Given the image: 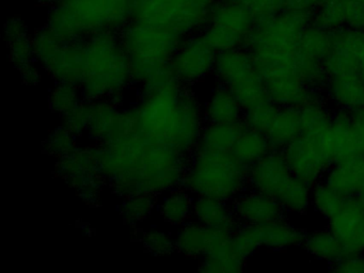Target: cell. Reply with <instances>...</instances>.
<instances>
[{"label":"cell","instance_id":"7","mask_svg":"<svg viewBox=\"0 0 364 273\" xmlns=\"http://www.w3.org/2000/svg\"><path fill=\"white\" fill-rule=\"evenodd\" d=\"M312 18L304 13L282 10L266 21L255 23L244 47L255 59L294 58Z\"/></svg>","mask_w":364,"mask_h":273},{"label":"cell","instance_id":"11","mask_svg":"<svg viewBox=\"0 0 364 273\" xmlns=\"http://www.w3.org/2000/svg\"><path fill=\"white\" fill-rule=\"evenodd\" d=\"M214 74L219 83L231 90L245 111L269 100L253 55L245 47L217 53Z\"/></svg>","mask_w":364,"mask_h":273},{"label":"cell","instance_id":"31","mask_svg":"<svg viewBox=\"0 0 364 273\" xmlns=\"http://www.w3.org/2000/svg\"><path fill=\"white\" fill-rule=\"evenodd\" d=\"M302 245L309 255L315 259L327 262L330 266L336 264L346 254L342 243L328 228L306 232Z\"/></svg>","mask_w":364,"mask_h":273},{"label":"cell","instance_id":"35","mask_svg":"<svg viewBox=\"0 0 364 273\" xmlns=\"http://www.w3.org/2000/svg\"><path fill=\"white\" fill-rule=\"evenodd\" d=\"M246 259L236 252L232 239L214 253L202 258L199 270L208 273H236L244 269Z\"/></svg>","mask_w":364,"mask_h":273},{"label":"cell","instance_id":"27","mask_svg":"<svg viewBox=\"0 0 364 273\" xmlns=\"http://www.w3.org/2000/svg\"><path fill=\"white\" fill-rule=\"evenodd\" d=\"M246 128L244 119L232 123H206L196 149L231 153L238 136Z\"/></svg>","mask_w":364,"mask_h":273},{"label":"cell","instance_id":"37","mask_svg":"<svg viewBox=\"0 0 364 273\" xmlns=\"http://www.w3.org/2000/svg\"><path fill=\"white\" fill-rule=\"evenodd\" d=\"M156 196L152 193H139L124 198L121 206V215L124 222L135 225L148 219L159 205Z\"/></svg>","mask_w":364,"mask_h":273},{"label":"cell","instance_id":"8","mask_svg":"<svg viewBox=\"0 0 364 273\" xmlns=\"http://www.w3.org/2000/svg\"><path fill=\"white\" fill-rule=\"evenodd\" d=\"M185 85L178 78L142 87L135 107L139 132L152 142L167 145L180 109V95Z\"/></svg>","mask_w":364,"mask_h":273},{"label":"cell","instance_id":"42","mask_svg":"<svg viewBox=\"0 0 364 273\" xmlns=\"http://www.w3.org/2000/svg\"><path fill=\"white\" fill-rule=\"evenodd\" d=\"M255 16V23L266 21L283 10L284 0H240Z\"/></svg>","mask_w":364,"mask_h":273},{"label":"cell","instance_id":"9","mask_svg":"<svg viewBox=\"0 0 364 273\" xmlns=\"http://www.w3.org/2000/svg\"><path fill=\"white\" fill-rule=\"evenodd\" d=\"M33 47L36 62L56 82L80 87L86 68L85 40H60L43 26L33 34Z\"/></svg>","mask_w":364,"mask_h":273},{"label":"cell","instance_id":"5","mask_svg":"<svg viewBox=\"0 0 364 273\" xmlns=\"http://www.w3.org/2000/svg\"><path fill=\"white\" fill-rule=\"evenodd\" d=\"M311 187L296 177L287 166L282 151L272 149L249 166L248 188L277 200L285 213L306 215L311 207Z\"/></svg>","mask_w":364,"mask_h":273},{"label":"cell","instance_id":"28","mask_svg":"<svg viewBox=\"0 0 364 273\" xmlns=\"http://www.w3.org/2000/svg\"><path fill=\"white\" fill-rule=\"evenodd\" d=\"M301 134L300 109L296 107H279L274 123L266 134L272 149L282 151Z\"/></svg>","mask_w":364,"mask_h":273},{"label":"cell","instance_id":"46","mask_svg":"<svg viewBox=\"0 0 364 273\" xmlns=\"http://www.w3.org/2000/svg\"><path fill=\"white\" fill-rule=\"evenodd\" d=\"M318 6V0H284L283 10L304 13L313 16Z\"/></svg>","mask_w":364,"mask_h":273},{"label":"cell","instance_id":"43","mask_svg":"<svg viewBox=\"0 0 364 273\" xmlns=\"http://www.w3.org/2000/svg\"><path fill=\"white\" fill-rule=\"evenodd\" d=\"M88 100L82 102L71 112L63 115V126L74 134L87 132L88 127Z\"/></svg>","mask_w":364,"mask_h":273},{"label":"cell","instance_id":"20","mask_svg":"<svg viewBox=\"0 0 364 273\" xmlns=\"http://www.w3.org/2000/svg\"><path fill=\"white\" fill-rule=\"evenodd\" d=\"M321 140L332 164L351 161L361 156L349 111L334 109L331 126L327 134L321 136Z\"/></svg>","mask_w":364,"mask_h":273},{"label":"cell","instance_id":"12","mask_svg":"<svg viewBox=\"0 0 364 273\" xmlns=\"http://www.w3.org/2000/svg\"><path fill=\"white\" fill-rule=\"evenodd\" d=\"M189 161V154L163 143L149 141L138 170L142 192L159 196L181 187Z\"/></svg>","mask_w":364,"mask_h":273},{"label":"cell","instance_id":"50","mask_svg":"<svg viewBox=\"0 0 364 273\" xmlns=\"http://www.w3.org/2000/svg\"><path fill=\"white\" fill-rule=\"evenodd\" d=\"M360 75H361L362 79H363L364 81V55L363 58H362L361 68H360Z\"/></svg>","mask_w":364,"mask_h":273},{"label":"cell","instance_id":"1","mask_svg":"<svg viewBox=\"0 0 364 273\" xmlns=\"http://www.w3.org/2000/svg\"><path fill=\"white\" fill-rule=\"evenodd\" d=\"M131 21V0H60L50 6L46 27L63 41L116 32Z\"/></svg>","mask_w":364,"mask_h":273},{"label":"cell","instance_id":"13","mask_svg":"<svg viewBox=\"0 0 364 273\" xmlns=\"http://www.w3.org/2000/svg\"><path fill=\"white\" fill-rule=\"evenodd\" d=\"M255 25L252 13L240 0H216L200 34L220 53L244 47Z\"/></svg>","mask_w":364,"mask_h":273},{"label":"cell","instance_id":"3","mask_svg":"<svg viewBox=\"0 0 364 273\" xmlns=\"http://www.w3.org/2000/svg\"><path fill=\"white\" fill-rule=\"evenodd\" d=\"M119 36L129 57L132 82L140 85L156 80L166 72L186 38L171 30L133 21Z\"/></svg>","mask_w":364,"mask_h":273},{"label":"cell","instance_id":"44","mask_svg":"<svg viewBox=\"0 0 364 273\" xmlns=\"http://www.w3.org/2000/svg\"><path fill=\"white\" fill-rule=\"evenodd\" d=\"M331 269L338 273H364V253L345 254Z\"/></svg>","mask_w":364,"mask_h":273},{"label":"cell","instance_id":"2","mask_svg":"<svg viewBox=\"0 0 364 273\" xmlns=\"http://www.w3.org/2000/svg\"><path fill=\"white\" fill-rule=\"evenodd\" d=\"M86 68L80 85L86 100H119L132 82L127 51L116 32H102L85 40ZM116 104V102H114Z\"/></svg>","mask_w":364,"mask_h":273},{"label":"cell","instance_id":"26","mask_svg":"<svg viewBox=\"0 0 364 273\" xmlns=\"http://www.w3.org/2000/svg\"><path fill=\"white\" fill-rule=\"evenodd\" d=\"M244 108L231 90L217 83L204 106L206 123H232L244 117Z\"/></svg>","mask_w":364,"mask_h":273},{"label":"cell","instance_id":"34","mask_svg":"<svg viewBox=\"0 0 364 273\" xmlns=\"http://www.w3.org/2000/svg\"><path fill=\"white\" fill-rule=\"evenodd\" d=\"M334 111L331 110L327 100L311 102L300 109L302 134L323 136L331 126Z\"/></svg>","mask_w":364,"mask_h":273},{"label":"cell","instance_id":"6","mask_svg":"<svg viewBox=\"0 0 364 273\" xmlns=\"http://www.w3.org/2000/svg\"><path fill=\"white\" fill-rule=\"evenodd\" d=\"M216 0H131V21L165 28L184 38L200 33Z\"/></svg>","mask_w":364,"mask_h":273},{"label":"cell","instance_id":"15","mask_svg":"<svg viewBox=\"0 0 364 273\" xmlns=\"http://www.w3.org/2000/svg\"><path fill=\"white\" fill-rule=\"evenodd\" d=\"M282 153L291 173L310 186L321 181L332 164L321 136L301 134Z\"/></svg>","mask_w":364,"mask_h":273},{"label":"cell","instance_id":"19","mask_svg":"<svg viewBox=\"0 0 364 273\" xmlns=\"http://www.w3.org/2000/svg\"><path fill=\"white\" fill-rule=\"evenodd\" d=\"M233 232L188 221L181 226L174 238L176 250L188 257H205L227 245Z\"/></svg>","mask_w":364,"mask_h":273},{"label":"cell","instance_id":"18","mask_svg":"<svg viewBox=\"0 0 364 273\" xmlns=\"http://www.w3.org/2000/svg\"><path fill=\"white\" fill-rule=\"evenodd\" d=\"M327 221L345 253H364V203L359 196L347 198L341 210Z\"/></svg>","mask_w":364,"mask_h":273},{"label":"cell","instance_id":"24","mask_svg":"<svg viewBox=\"0 0 364 273\" xmlns=\"http://www.w3.org/2000/svg\"><path fill=\"white\" fill-rule=\"evenodd\" d=\"M193 220L210 228L234 232L240 226L229 203L208 196L193 198Z\"/></svg>","mask_w":364,"mask_h":273},{"label":"cell","instance_id":"32","mask_svg":"<svg viewBox=\"0 0 364 273\" xmlns=\"http://www.w3.org/2000/svg\"><path fill=\"white\" fill-rule=\"evenodd\" d=\"M272 149V145L265 134L247 127L238 136L232 154L249 168L265 157Z\"/></svg>","mask_w":364,"mask_h":273},{"label":"cell","instance_id":"49","mask_svg":"<svg viewBox=\"0 0 364 273\" xmlns=\"http://www.w3.org/2000/svg\"><path fill=\"white\" fill-rule=\"evenodd\" d=\"M36 1L43 4V6H53L54 4H56L57 2L60 1V0H36Z\"/></svg>","mask_w":364,"mask_h":273},{"label":"cell","instance_id":"29","mask_svg":"<svg viewBox=\"0 0 364 273\" xmlns=\"http://www.w3.org/2000/svg\"><path fill=\"white\" fill-rule=\"evenodd\" d=\"M193 198L195 196L182 186L174 188L164 193L159 200V215L171 225H184L193 218Z\"/></svg>","mask_w":364,"mask_h":273},{"label":"cell","instance_id":"22","mask_svg":"<svg viewBox=\"0 0 364 273\" xmlns=\"http://www.w3.org/2000/svg\"><path fill=\"white\" fill-rule=\"evenodd\" d=\"M259 249L285 251L304 245L306 232L291 223L287 218L265 223L249 224Z\"/></svg>","mask_w":364,"mask_h":273},{"label":"cell","instance_id":"10","mask_svg":"<svg viewBox=\"0 0 364 273\" xmlns=\"http://www.w3.org/2000/svg\"><path fill=\"white\" fill-rule=\"evenodd\" d=\"M296 57V55H295ZM294 58L255 59L270 102L279 107H302L327 100L325 92L309 87L298 73Z\"/></svg>","mask_w":364,"mask_h":273},{"label":"cell","instance_id":"41","mask_svg":"<svg viewBox=\"0 0 364 273\" xmlns=\"http://www.w3.org/2000/svg\"><path fill=\"white\" fill-rule=\"evenodd\" d=\"M144 247L154 254H167L176 250V242L168 232L161 230H148L142 236Z\"/></svg>","mask_w":364,"mask_h":273},{"label":"cell","instance_id":"39","mask_svg":"<svg viewBox=\"0 0 364 273\" xmlns=\"http://www.w3.org/2000/svg\"><path fill=\"white\" fill-rule=\"evenodd\" d=\"M279 106L274 102L267 100L259 106L248 109L244 112L245 124L247 127L257 130L262 134H267L274 123V117L278 112Z\"/></svg>","mask_w":364,"mask_h":273},{"label":"cell","instance_id":"33","mask_svg":"<svg viewBox=\"0 0 364 273\" xmlns=\"http://www.w3.org/2000/svg\"><path fill=\"white\" fill-rule=\"evenodd\" d=\"M321 181L345 198L359 196L360 174L355 159L331 164Z\"/></svg>","mask_w":364,"mask_h":273},{"label":"cell","instance_id":"47","mask_svg":"<svg viewBox=\"0 0 364 273\" xmlns=\"http://www.w3.org/2000/svg\"><path fill=\"white\" fill-rule=\"evenodd\" d=\"M20 73L23 80L27 85H37L41 80V74H40L39 70H38L35 63L23 68L22 70H20Z\"/></svg>","mask_w":364,"mask_h":273},{"label":"cell","instance_id":"38","mask_svg":"<svg viewBox=\"0 0 364 273\" xmlns=\"http://www.w3.org/2000/svg\"><path fill=\"white\" fill-rule=\"evenodd\" d=\"M78 87L70 83L57 82L50 93V105L53 111L63 117L74 110L82 102V91Z\"/></svg>","mask_w":364,"mask_h":273},{"label":"cell","instance_id":"45","mask_svg":"<svg viewBox=\"0 0 364 273\" xmlns=\"http://www.w3.org/2000/svg\"><path fill=\"white\" fill-rule=\"evenodd\" d=\"M350 117L351 125H353V134H355L360 155H364V107L351 111Z\"/></svg>","mask_w":364,"mask_h":273},{"label":"cell","instance_id":"21","mask_svg":"<svg viewBox=\"0 0 364 273\" xmlns=\"http://www.w3.org/2000/svg\"><path fill=\"white\" fill-rule=\"evenodd\" d=\"M232 210L240 224H259L284 217L285 211L272 196L247 188L232 202Z\"/></svg>","mask_w":364,"mask_h":273},{"label":"cell","instance_id":"14","mask_svg":"<svg viewBox=\"0 0 364 273\" xmlns=\"http://www.w3.org/2000/svg\"><path fill=\"white\" fill-rule=\"evenodd\" d=\"M331 32L311 23L306 27L296 51V68L304 82L312 89L323 91L328 74L325 63L330 49Z\"/></svg>","mask_w":364,"mask_h":273},{"label":"cell","instance_id":"16","mask_svg":"<svg viewBox=\"0 0 364 273\" xmlns=\"http://www.w3.org/2000/svg\"><path fill=\"white\" fill-rule=\"evenodd\" d=\"M216 57L217 51L198 33L183 41L170 64L176 78L191 85L214 73Z\"/></svg>","mask_w":364,"mask_h":273},{"label":"cell","instance_id":"36","mask_svg":"<svg viewBox=\"0 0 364 273\" xmlns=\"http://www.w3.org/2000/svg\"><path fill=\"white\" fill-rule=\"evenodd\" d=\"M346 198L323 181L311 187V207L319 215L329 220L342 208Z\"/></svg>","mask_w":364,"mask_h":273},{"label":"cell","instance_id":"40","mask_svg":"<svg viewBox=\"0 0 364 273\" xmlns=\"http://www.w3.org/2000/svg\"><path fill=\"white\" fill-rule=\"evenodd\" d=\"M74 136L75 134L70 132L65 126L59 127L50 134L48 142H46V149L52 155L59 158L63 157L76 149Z\"/></svg>","mask_w":364,"mask_h":273},{"label":"cell","instance_id":"48","mask_svg":"<svg viewBox=\"0 0 364 273\" xmlns=\"http://www.w3.org/2000/svg\"><path fill=\"white\" fill-rule=\"evenodd\" d=\"M355 164H357L360 174V193L358 196L364 203V155L355 158Z\"/></svg>","mask_w":364,"mask_h":273},{"label":"cell","instance_id":"23","mask_svg":"<svg viewBox=\"0 0 364 273\" xmlns=\"http://www.w3.org/2000/svg\"><path fill=\"white\" fill-rule=\"evenodd\" d=\"M323 92L334 109L351 112L364 107V81L360 74L329 77Z\"/></svg>","mask_w":364,"mask_h":273},{"label":"cell","instance_id":"4","mask_svg":"<svg viewBox=\"0 0 364 273\" xmlns=\"http://www.w3.org/2000/svg\"><path fill=\"white\" fill-rule=\"evenodd\" d=\"M248 170L232 151L195 149L182 187L193 196H213L232 203L248 188Z\"/></svg>","mask_w":364,"mask_h":273},{"label":"cell","instance_id":"25","mask_svg":"<svg viewBox=\"0 0 364 273\" xmlns=\"http://www.w3.org/2000/svg\"><path fill=\"white\" fill-rule=\"evenodd\" d=\"M5 40L9 48V58L18 70L36 63L33 36L24 21L12 17L5 23Z\"/></svg>","mask_w":364,"mask_h":273},{"label":"cell","instance_id":"30","mask_svg":"<svg viewBox=\"0 0 364 273\" xmlns=\"http://www.w3.org/2000/svg\"><path fill=\"white\" fill-rule=\"evenodd\" d=\"M88 127L87 132L92 140L105 142L109 138L114 122L118 117L117 104L109 98L88 100Z\"/></svg>","mask_w":364,"mask_h":273},{"label":"cell","instance_id":"17","mask_svg":"<svg viewBox=\"0 0 364 273\" xmlns=\"http://www.w3.org/2000/svg\"><path fill=\"white\" fill-rule=\"evenodd\" d=\"M364 55V31L340 28L331 32L325 68L328 78L338 75L360 74Z\"/></svg>","mask_w":364,"mask_h":273}]
</instances>
